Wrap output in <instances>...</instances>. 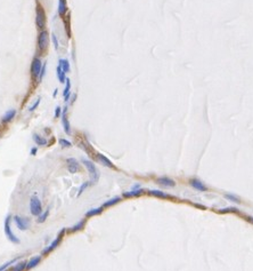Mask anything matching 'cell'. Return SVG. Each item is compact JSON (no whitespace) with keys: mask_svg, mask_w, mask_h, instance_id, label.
<instances>
[{"mask_svg":"<svg viewBox=\"0 0 253 271\" xmlns=\"http://www.w3.org/2000/svg\"><path fill=\"white\" fill-rule=\"evenodd\" d=\"M82 162H83V165L86 166V168L88 170V172H89L90 179H91V183H97L98 180H99V170H97L95 164L91 162L90 160H87V159H82Z\"/></svg>","mask_w":253,"mask_h":271,"instance_id":"obj_1","label":"cell"},{"mask_svg":"<svg viewBox=\"0 0 253 271\" xmlns=\"http://www.w3.org/2000/svg\"><path fill=\"white\" fill-rule=\"evenodd\" d=\"M62 114V108L60 106H56L55 108V118H58Z\"/></svg>","mask_w":253,"mask_h":271,"instance_id":"obj_33","label":"cell"},{"mask_svg":"<svg viewBox=\"0 0 253 271\" xmlns=\"http://www.w3.org/2000/svg\"><path fill=\"white\" fill-rule=\"evenodd\" d=\"M57 92H58V89H55V92H54V94H52V96H56V94H57Z\"/></svg>","mask_w":253,"mask_h":271,"instance_id":"obj_38","label":"cell"},{"mask_svg":"<svg viewBox=\"0 0 253 271\" xmlns=\"http://www.w3.org/2000/svg\"><path fill=\"white\" fill-rule=\"evenodd\" d=\"M97 160L101 162L102 165L106 166V167H108V168H115V167H114V165L112 164L111 160H110V159H108L106 156H104V154H102V153L97 154Z\"/></svg>","mask_w":253,"mask_h":271,"instance_id":"obj_14","label":"cell"},{"mask_svg":"<svg viewBox=\"0 0 253 271\" xmlns=\"http://www.w3.org/2000/svg\"><path fill=\"white\" fill-rule=\"evenodd\" d=\"M31 154H32V156H35V154H37V148H32V149H31Z\"/></svg>","mask_w":253,"mask_h":271,"instance_id":"obj_37","label":"cell"},{"mask_svg":"<svg viewBox=\"0 0 253 271\" xmlns=\"http://www.w3.org/2000/svg\"><path fill=\"white\" fill-rule=\"evenodd\" d=\"M49 45V36L47 31H41L38 36V48L40 52H46Z\"/></svg>","mask_w":253,"mask_h":271,"instance_id":"obj_2","label":"cell"},{"mask_svg":"<svg viewBox=\"0 0 253 271\" xmlns=\"http://www.w3.org/2000/svg\"><path fill=\"white\" fill-rule=\"evenodd\" d=\"M32 139H33L34 143L38 144V145H41V147L47 145V140H46L45 137H42L41 135H39V134H33Z\"/></svg>","mask_w":253,"mask_h":271,"instance_id":"obj_20","label":"cell"},{"mask_svg":"<svg viewBox=\"0 0 253 271\" xmlns=\"http://www.w3.org/2000/svg\"><path fill=\"white\" fill-rule=\"evenodd\" d=\"M48 215H49V212L48 211H46V212H44V213H41V214L39 215V216H38L37 222L38 223H44L46 221V220H47Z\"/></svg>","mask_w":253,"mask_h":271,"instance_id":"obj_28","label":"cell"},{"mask_svg":"<svg viewBox=\"0 0 253 271\" xmlns=\"http://www.w3.org/2000/svg\"><path fill=\"white\" fill-rule=\"evenodd\" d=\"M143 192H144L143 189L140 188L136 189V187H135L134 190H131V191L129 192H124V193H123V197H126V198H129V197H138V196H140Z\"/></svg>","mask_w":253,"mask_h":271,"instance_id":"obj_19","label":"cell"},{"mask_svg":"<svg viewBox=\"0 0 253 271\" xmlns=\"http://www.w3.org/2000/svg\"><path fill=\"white\" fill-rule=\"evenodd\" d=\"M88 185H89V183H88V182H86V183H83V184L80 187V189H79V192H78V196H80V195H81L82 192H83V190H85V189H86Z\"/></svg>","mask_w":253,"mask_h":271,"instance_id":"obj_32","label":"cell"},{"mask_svg":"<svg viewBox=\"0 0 253 271\" xmlns=\"http://www.w3.org/2000/svg\"><path fill=\"white\" fill-rule=\"evenodd\" d=\"M66 86H65V88H64V101L67 102L68 100H70V95H71V81H70V79L68 78H66Z\"/></svg>","mask_w":253,"mask_h":271,"instance_id":"obj_17","label":"cell"},{"mask_svg":"<svg viewBox=\"0 0 253 271\" xmlns=\"http://www.w3.org/2000/svg\"><path fill=\"white\" fill-rule=\"evenodd\" d=\"M5 271H6V270H5Z\"/></svg>","mask_w":253,"mask_h":271,"instance_id":"obj_40","label":"cell"},{"mask_svg":"<svg viewBox=\"0 0 253 271\" xmlns=\"http://www.w3.org/2000/svg\"><path fill=\"white\" fill-rule=\"evenodd\" d=\"M62 67V69L64 70V72H70V63L67 60H60V63H58Z\"/></svg>","mask_w":253,"mask_h":271,"instance_id":"obj_27","label":"cell"},{"mask_svg":"<svg viewBox=\"0 0 253 271\" xmlns=\"http://www.w3.org/2000/svg\"><path fill=\"white\" fill-rule=\"evenodd\" d=\"M226 211H221V213H225V212H237V208H233V207H228V208H223Z\"/></svg>","mask_w":253,"mask_h":271,"instance_id":"obj_36","label":"cell"},{"mask_svg":"<svg viewBox=\"0 0 253 271\" xmlns=\"http://www.w3.org/2000/svg\"><path fill=\"white\" fill-rule=\"evenodd\" d=\"M66 112H67V106H65V108H64V111H63V114H62V123H63L65 133H66V134H71V126H70V123H68V120H67Z\"/></svg>","mask_w":253,"mask_h":271,"instance_id":"obj_13","label":"cell"},{"mask_svg":"<svg viewBox=\"0 0 253 271\" xmlns=\"http://www.w3.org/2000/svg\"><path fill=\"white\" fill-rule=\"evenodd\" d=\"M148 193L153 197H157V198H163V199H167V198H170V196L165 193V192L161 191V190H149Z\"/></svg>","mask_w":253,"mask_h":271,"instance_id":"obj_18","label":"cell"},{"mask_svg":"<svg viewBox=\"0 0 253 271\" xmlns=\"http://www.w3.org/2000/svg\"><path fill=\"white\" fill-rule=\"evenodd\" d=\"M16 116V110L15 109H10V110H8L7 112L5 113L4 116H2V118H1V123L2 124H7V123H10L14 118H15Z\"/></svg>","mask_w":253,"mask_h":271,"instance_id":"obj_12","label":"cell"},{"mask_svg":"<svg viewBox=\"0 0 253 271\" xmlns=\"http://www.w3.org/2000/svg\"><path fill=\"white\" fill-rule=\"evenodd\" d=\"M56 75H57V78L60 80V83H65V72H64V70L62 69L60 64L57 65V69H56Z\"/></svg>","mask_w":253,"mask_h":271,"instance_id":"obj_21","label":"cell"},{"mask_svg":"<svg viewBox=\"0 0 253 271\" xmlns=\"http://www.w3.org/2000/svg\"><path fill=\"white\" fill-rule=\"evenodd\" d=\"M30 212L34 216H39L42 213V205L37 196H33L30 199Z\"/></svg>","mask_w":253,"mask_h":271,"instance_id":"obj_3","label":"cell"},{"mask_svg":"<svg viewBox=\"0 0 253 271\" xmlns=\"http://www.w3.org/2000/svg\"><path fill=\"white\" fill-rule=\"evenodd\" d=\"M42 65H44V64H42V62H41V60L39 58V57L33 58L32 64H31V75H32V77H33L34 79L39 78V75H40V73H41Z\"/></svg>","mask_w":253,"mask_h":271,"instance_id":"obj_6","label":"cell"},{"mask_svg":"<svg viewBox=\"0 0 253 271\" xmlns=\"http://www.w3.org/2000/svg\"><path fill=\"white\" fill-rule=\"evenodd\" d=\"M64 232H65V229H62L60 230V232L58 234V236L54 239V240L52 241V244L49 245V246H47L45 249H44V252H42V254L44 255H46V254H48V253L52 252L54 249L58 246V245L60 244V241H62V239H63V236H64Z\"/></svg>","mask_w":253,"mask_h":271,"instance_id":"obj_5","label":"cell"},{"mask_svg":"<svg viewBox=\"0 0 253 271\" xmlns=\"http://www.w3.org/2000/svg\"><path fill=\"white\" fill-rule=\"evenodd\" d=\"M16 261H17V259H13V260H10V261H8V262H6V263L2 264V265L0 267V271H5V270H6V269H7L8 267H9V265H10V264L15 263Z\"/></svg>","mask_w":253,"mask_h":271,"instance_id":"obj_30","label":"cell"},{"mask_svg":"<svg viewBox=\"0 0 253 271\" xmlns=\"http://www.w3.org/2000/svg\"><path fill=\"white\" fill-rule=\"evenodd\" d=\"M249 221H250V222H251V223H253V217H249Z\"/></svg>","mask_w":253,"mask_h":271,"instance_id":"obj_39","label":"cell"},{"mask_svg":"<svg viewBox=\"0 0 253 271\" xmlns=\"http://www.w3.org/2000/svg\"><path fill=\"white\" fill-rule=\"evenodd\" d=\"M85 224H86V221L85 220H81L79 223H77V224H74L73 226H71V229H70V231L71 232H77V231H80V230H82L83 228H85Z\"/></svg>","mask_w":253,"mask_h":271,"instance_id":"obj_25","label":"cell"},{"mask_svg":"<svg viewBox=\"0 0 253 271\" xmlns=\"http://www.w3.org/2000/svg\"><path fill=\"white\" fill-rule=\"evenodd\" d=\"M103 206L102 207H98V208H91L89 211L86 213V216L87 217H91V216H96V215H99L103 212Z\"/></svg>","mask_w":253,"mask_h":271,"instance_id":"obj_24","label":"cell"},{"mask_svg":"<svg viewBox=\"0 0 253 271\" xmlns=\"http://www.w3.org/2000/svg\"><path fill=\"white\" fill-rule=\"evenodd\" d=\"M121 201V197H114V198H111V199H108L107 201H105L104 205H103V207H111V206H114L115 204L120 203Z\"/></svg>","mask_w":253,"mask_h":271,"instance_id":"obj_23","label":"cell"},{"mask_svg":"<svg viewBox=\"0 0 253 271\" xmlns=\"http://www.w3.org/2000/svg\"><path fill=\"white\" fill-rule=\"evenodd\" d=\"M26 263H27V262H25V261L19 262V263L15 264V265L13 267L11 271H24V269H26Z\"/></svg>","mask_w":253,"mask_h":271,"instance_id":"obj_26","label":"cell"},{"mask_svg":"<svg viewBox=\"0 0 253 271\" xmlns=\"http://www.w3.org/2000/svg\"><path fill=\"white\" fill-rule=\"evenodd\" d=\"M52 42H54V46H55V49L58 48V40H57V38L54 33L52 34Z\"/></svg>","mask_w":253,"mask_h":271,"instance_id":"obj_35","label":"cell"},{"mask_svg":"<svg viewBox=\"0 0 253 271\" xmlns=\"http://www.w3.org/2000/svg\"><path fill=\"white\" fill-rule=\"evenodd\" d=\"M45 75H46V63H44V65H42V69H41V73H40V75H39V79H42V78H44V77H45Z\"/></svg>","mask_w":253,"mask_h":271,"instance_id":"obj_34","label":"cell"},{"mask_svg":"<svg viewBox=\"0 0 253 271\" xmlns=\"http://www.w3.org/2000/svg\"><path fill=\"white\" fill-rule=\"evenodd\" d=\"M66 165H67V170L71 174L78 173L80 170V164L75 158H68L66 160Z\"/></svg>","mask_w":253,"mask_h":271,"instance_id":"obj_9","label":"cell"},{"mask_svg":"<svg viewBox=\"0 0 253 271\" xmlns=\"http://www.w3.org/2000/svg\"><path fill=\"white\" fill-rule=\"evenodd\" d=\"M67 11V5L66 0H60L58 1V14L60 16H63Z\"/></svg>","mask_w":253,"mask_h":271,"instance_id":"obj_22","label":"cell"},{"mask_svg":"<svg viewBox=\"0 0 253 271\" xmlns=\"http://www.w3.org/2000/svg\"><path fill=\"white\" fill-rule=\"evenodd\" d=\"M14 222H15L16 226L19 228V230H22V231H25V230L29 229V226H30V221H29V218L26 217H21V216H14Z\"/></svg>","mask_w":253,"mask_h":271,"instance_id":"obj_7","label":"cell"},{"mask_svg":"<svg viewBox=\"0 0 253 271\" xmlns=\"http://www.w3.org/2000/svg\"><path fill=\"white\" fill-rule=\"evenodd\" d=\"M5 234H6V236H7V238L9 239V240L11 241V243H14V244H19V239L17 237H16L15 234H14V232L11 231V226H10V216H7L6 217V220H5Z\"/></svg>","mask_w":253,"mask_h":271,"instance_id":"obj_4","label":"cell"},{"mask_svg":"<svg viewBox=\"0 0 253 271\" xmlns=\"http://www.w3.org/2000/svg\"><path fill=\"white\" fill-rule=\"evenodd\" d=\"M189 184L192 185L195 190H197V191L200 192H205L209 190L208 187L204 184V182H202V181L198 180V179H192V180L189 181Z\"/></svg>","mask_w":253,"mask_h":271,"instance_id":"obj_10","label":"cell"},{"mask_svg":"<svg viewBox=\"0 0 253 271\" xmlns=\"http://www.w3.org/2000/svg\"><path fill=\"white\" fill-rule=\"evenodd\" d=\"M35 22H37L38 28H40V29H44V28H45L46 14H45L44 8L41 7V6H38L37 8V19H35Z\"/></svg>","mask_w":253,"mask_h":271,"instance_id":"obj_8","label":"cell"},{"mask_svg":"<svg viewBox=\"0 0 253 271\" xmlns=\"http://www.w3.org/2000/svg\"><path fill=\"white\" fill-rule=\"evenodd\" d=\"M156 182H157V184L162 185V187H165V188H173L176 185L175 180H172V179H170V177H168V176L159 177L156 180Z\"/></svg>","mask_w":253,"mask_h":271,"instance_id":"obj_11","label":"cell"},{"mask_svg":"<svg viewBox=\"0 0 253 271\" xmlns=\"http://www.w3.org/2000/svg\"><path fill=\"white\" fill-rule=\"evenodd\" d=\"M223 197L228 200V201H230V203H234V204H241V198L237 196V195H235V193H231V192H226V193H223Z\"/></svg>","mask_w":253,"mask_h":271,"instance_id":"obj_15","label":"cell"},{"mask_svg":"<svg viewBox=\"0 0 253 271\" xmlns=\"http://www.w3.org/2000/svg\"><path fill=\"white\" fill-rule=\"evenodd\" d=\"M60 145L62 148H70V147H72V143L70 142V141H67V140H65V139H60Z\"/></svg>","mask_w":253,"mask_h":271,"instance_id":"obj_29","label":"cell"},{"mask_svg":"<svg viewBox=\"0 0 253 271\" xmlns=\"http://www.w3.org/2000/svg\"><path fill=\"white\" fill-rule=\"evenodd\" d=\"M40 261H41V256H34V257L30 259V260L27 261V263H26V269L30 270V269L35 268L38 264L40 263Z\"/></svg>","mask_w":253,"mask_h":271,"instance_id":"obj_16","label":"cell"},{"mask_svg":"<svg viewBox=\"0 0 253 271\" xmlns=\"http://www.w3.org/2000/svg\"><path fill=\"white\" fill-rule=\"evenodd\" d=\"M40 102H41V98L39 97V98H37V101L34 102L33 104H32V105L30 106V108H29V111H31V112H32V111H34V110L37 109L38 106H39V104H40Z\"/></svg>","mask_w":253,"mask_h":271,"instance_id":"obj_31","label":"cell"}]
</instances>
